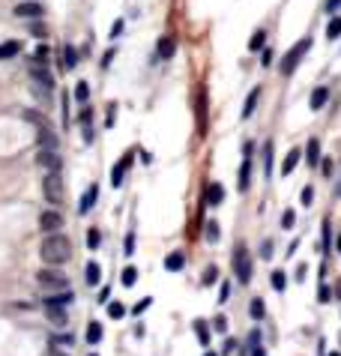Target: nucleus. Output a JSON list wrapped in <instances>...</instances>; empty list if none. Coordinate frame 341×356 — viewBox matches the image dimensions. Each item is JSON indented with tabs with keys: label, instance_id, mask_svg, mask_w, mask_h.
Returning a JSON list of instances; mask_svg holds the SVG:
<instances>
[{
	"label": "nucleus",
	"instance_id": "f257e3e1",
	"mask_svg": "<svg viewBox=\"0 0 341 356\" xmlns=\"http://www.w3.org/2000/svg\"><path fill=\"white\" fill-rule=\"evenodd\" d=\"M39 254H42V261L48 267H60V264H66L69 258H72V243L63 233H48L42 240V246H39Z\"/></svg>",
	"mask_w": 341,
	"mask_h": 356
},
{
	"label": "nucleus",
	"instance_id": "e2e57ef3",
	"mask_svg": "<svg viewBox=\"0 0 341 356\" xmlns=\"http://www.w3.org/2000/svg\"><path fill=\"white\" fill-rule=\"evenodd\" d=\"M48 356H69V353H63L60 347H51V353H48Z\"/></svg>",
	"mask_w": 341,
	"mask_h": 356
},
{
	"label": "nucleus",
	"instance_id": "6ab92c4d",
	"mask_svg": "<svg viewBox=\"0 0 341 356\" xmlns=\"http://www.w3.org/2000/svg\"><path fill=\"white\" fill-rule=\"evenodd\" d=\"M306 159H308V165H320V159H324V156H320V141H317V138H311V141H308Z\"/></svg>",
	"mask_w": 341,
	"mask_h": 356
},
{
	"label": "nucleus",
	"instance_id": "6e6d98bb",
	"mask_svg": "<svg viewBox=\"0 0 341 356\" xmlns=\"http://www.w3.org/2000/svg\"><path fill=\"white\" fill-rule=\"evenodd\" d=\"M24 117H27V120H30V123H42V117H39V114H36V111H27V114H24Z\"/></svg>",
	"mask_w": 341,
	"mask_h": 356
},
{
	"label": "nucleus",
	"instance_id": "473e14b6",
	"mask_svg": "<svg viewBox=\"0 0 341 356\" xmlns=\"http://www.w3.org/2000/svg\"><path fill=\"white\" fill-rule=\"evenodd\" d=\"M204 114H206V96L204 90H198V126H201V132H204Z\"/></svg>",
	"mask_w": 341,
	"mask_h": 356
},
{
	"label": "nucleus",
	"instance_id": "79ce46f5",
	"mask_svg": "<svg viewBox=\"0 0 341 356\" xmlns=\"http://www.w3.org/2000/svg\"><path fill=\"white\" fill-rule=\"evenodd\" d=\"M51 344H54V347H72L75 341H72V335H54Z\"/></svg>",
	"mask_w": 341,
	"mask_h": 356
},
{
	"label": "nucleus",
	"instance_id": "c9c22d12",
	"mask_svg": "<svg viewBox=\"0 0 341 356\" xmlns=\"http://www.w3.org/2000/svg\"><path fill=\"white\" fill-rule=\"evenodd\" d=\"M75 99H78V102H87V99H90V84H87V81H78V87H75Z\"/></svg>",
	"mask_w": 341,
	"mask_h": 356
},
{
	"label": "nucleus",
	"instance_id": "5fc2aeb1",
	"mask_svg": "<svg viewBox=\"0 0 341 356\" xmlns=\"http://www.w3.org/2000/svg\"><path fill=\"white\" fill-rule=\"evenodd\" d=\"M317 300H320V303H329V287H326V285H320V293H317Z\"/></svg>",
	"mask_w": 341,
	"mask_h": 356
},
{
	"label": "nucleus",
	"instance_id": "58836bf2",
	"mask_svg": "<svg viewBox=\"0 0 341 356\" xmlns=\"http://www.w3.org/2000/svg\"><path fill=\"white\" fill-rule=\"evenodd\" d=\"M206 240H210V243H219V240H222V231H219V225H216V222H210V225H206Z\"/></svg>",
	"mask_w": 341,
	"mask_h": 356
},
{
	"label": "nucleus",
	"instance_id": "ea45409f",
	"mask_svg": "<svg viewBox=\"0 0 341 356\" xmlns=\"http://www.w3.org/2000/svg\"><path fill=\"white\" fill-rule=\"evenodd\" d=\"M293 225H296V213H293V210H285V213H281V228L290 231Z\"/></svg>",
	"mask_w": 341,
	"mask_h": 356
},
{
	"label": "nucleus",
	"instance_id": "72a5a7b5",
	"mask_svg": "<svg viewBox=\"0 0 341 356\" xmlns=\"http://www.w3.org/2000/svg\"><path fill=\"white\" fill-rule=\"evenodd\" d=\"M263 171H267V177H270V171H273V141L263 144Z\"/></svg>",
	"mask_w": 341,
	"mask_h": 356
},
{
	"label": "nucleus",
	"instance_id": "a18cd8bd",
	"mask_svg": "<svg viewBox=\"0 0 341 356\" xmlns=\"http://www.w3.org/2000/svg\"><path fill=\"white\" fill-rule=\"evenodd\" d=\"M78 120H81L84 126H90V120H93V111H90V108H81V114H78Z\"/></svg>",
	"mask_w": 341,
	"mask_h": 356
},
{
	"label": "nucleus",
	"instance_id": "052dcab7",
	"mask_svg": "<svg viewBox=\"0 0 341 356\" xmlns=\"http://www.w3.org/2000/svg\"><path fill=\"white\" fill-rule=\"evenodd\" d=\"M93 135H96V132H93V129H90V126H84V141H87V144L93 141Z\"/></svg>",
	"mask_w": 341,
	"mask_h": 356
},
{
	"label": "nucleus",
	"instance_id": "ddd939ff",
	"mask_svg": "<svg viewBox=\"0 0 341 356\" xmlns=\"http://www.w3.org/2000/svg\"><path fill=\"white\" fill-rule=\"evenodd\" d=\"M72 300H75V293H72V287H69V290H60V293H48L42 305H60V308H63V305H72Z\"/></svg>",
	"mask_w": 341,
	"mask_h": 356
},
{
	"label": "nucleus",
	"instance_id": "6e6552de",
	"mask_svg": "<svg viewBox=\"0 0 341 356\" xmlns=\"http://www.w3.org/2000/svg\"><path fill=\"white\" fill-rule=\"evenodd\" d=\"M39 228L45 233H57L60 228H63V215L57 213V210H42V215H39Z\"/></svg>",
	"mask_w": 341,
	"mask_h": 356
},
{
	"label": "nucleus",
	"instance_id": "3c124183",
	"mask_svg": "<svg viewBox=\"0 0 341 356\" xmlns=\"http://www.w3.org/2000/svg\"><path fill=\"white\" fill-rule=\"evenodd\" d=\"M324 249H329V219H324Z\"/></svg>",
	"mask_w": 341,
	"mask_h": 356
},
{
	"label": "nucleus",
	"instance_id": "b1692460",
	"mask_svg": "<svg viewBox=\"0 0 341 356\" xmlns=\"http://www.w3.org/2000/svg\"><path fill=\"white\" fill-rule=\"evenodd\" d=\"M249 314H252V321H263V314H267V305L260 296H255L252 303H249Z\"/></svg>",
	"mask_w": 341,
	"mask_h": 356
},
{
	"label": "nucleus",
	"instance_id": "2eb2a0df",
	"mask_svg": "<svg viewBox=\"0 0 341 356\" xmlns=\"http://www.w3.org/2000/svg\"><path fill=\"white\" fill-rule=\"evenodd\" d=\"M222 201H224V186L222 183H210V189H206V204L219 207Z\"/></svg>",
	"mask_w": 341,
	"mask_h": 356
},
{
	"label": "nucleus",
	"instance_id": "a878e982",
	"mask_svg": "<svg viewBox=\"0 0 341 356\" xmlns=\"http://www.w3.org/2000/svg\"><path fill=\"white\" fill-rule=\"evenodd\" d=\"M87 341H90V344H99V341H102V323L99 321H93L87 326Z\"/></svg>",
	"mask_w": 341,
	"mask_h": 356
},
{
	"label": "nucleus",
	"instance_id": "9b49d317",
	"mask_svg": "<svg viewBox=\"0 0 341 356\" xmlns=\"http://www.w3.org/2000/svg\"><path fill=\"white\" fill-rule=\"evenodd\" d=\"M156 51H159L162 60H170V57L177 54V39H174V36H162L159 45H156Z\"/></svg>",
	"mask_w": 341,
	"mask_h": 356
},
{
	"label": "nucleus",
	"instance_id": "a19ab883",
	"mask_svg": "<svg viewBox=\"0 0 341 356\" xmlns=\"http://www.w3.org/2000/svg\"><path fill=\"white\" fill-rule=\"evenodd\" d=\"M216 279H219V269H216V267H206L204 269V279H201V285H213Z\"/></svg>",
	"mask_w": 341,
	"mask_h": 356
},
{
	"label": "nucleus",
	"instance_id": "0eeeda50",
	"mask_svg": "<svg viewBox=\"0 0 341 356\" xmlns=\"http://www.w3.org/2000/svg\"><path fill=\"white\" fill-rule=\"evenodd\" d=\"M36 165H39L45 174H54V171H60L63 159H60V153H57V150H39V156H36Z\"/></svg>",
	"mask_w": 341,
	"mask_h": 356
},
{
	"label": "nucleus",
	"instance_id": "bf43d9fd",
	"mask_svg": "<svg viewBox=\"0 0 341 356\" xmlns=\"http://www.w3.org/2000/svg\"><path fill=\"white\" fill-rule=\"evenodd\" d=\"M252 350V356H267V350H263V344H257V347H249Z\"/></svg>",
	"mask_w": 341,
	"mask_h": 356
},
{
	"label": "nucleus",
	"instance_id": "13d9d810",
	"mask_svg": "<svg viewBox=\"0 0 341 356\" xmlns=\"http://www.w3.org/2000/svg\"><path fill=\"white\" fill-rule=\"evenodd\" d=\"M263 258H267V261H270V258H273V243H270V240H267V243H263Z\"/></svg>",
	"mask_w": 341,
	"mask_h": 356
},
{
	"label": "nucleus",
	"instance_id": "603ef678",
	"mask_svg": "<svg viewBox=\"0 0 341 356\" xmlns=\"http://www.w3.org/2000/svg\"><path fill=\"white\" fill-rule=\"evenodd\" d=\"M123 33V21H114V27H111V39H117Z\"/></svg>",
	"mask_w": 341,
	"mask_h": 356
},
{
	"label": "nucleus",
	"instance_id": "338daca9",
	"mask_svg": "<svg viewBox=\"0 0 341 356\" xmlns=\"http://www.w3.org/2000/svg\"><path fill=\"white\" fill-rule=\"evenodd\" d=\"M338 251H341V236H338Z\"/></svg>",
	"mask_w": 341,
	"mask_h": 356
},
{
	"label": "nucleus",
	"instance_id": "c756f323",
	"mask_svg": "<svg viewBox=\"0 0 341 356\" xmlns=\"http://www.w3.org/2000/svg\"><path fill=\"white\" fill-rule=\"evenodd\" d=\"M326 36H329V39H338V36H341V15L329 18V24H326Z\"/></svg>",
	"mask_w": 341,
	"mask_h": 356
},
{
	"label": "nucleus",
	"instance_id": "de8ad7c7",
	"mask_svg": "<svg viewBox=\"0 0 341 356\" xmlns=\"http://www.w3.org/2000/svg\"><path fill=\"white\" fill-rule=\"evenodd\" d=\"M341 9V0H326V12L332 15V12H338Z\"/></svg>",
	"mask_w": 341,
	"mask_h": 356
},
{
	"label": "nucleus",
	"instance_id": "cd10ccee",
	"mask_svg": "<svg viewBox=\"0 0 341 356\" xmlns=\"http://www.w3.org/2000/svg\"><path fill=\"white\" fill-rule=\"evenodd\" d=\"M263 45H267V33H263V30H255L252 39H249V51H260Z\"/></svg>",
	"mask_w": 341,
	"mask_h": 356
},
{
	"label": "nucleus",
	"instance_id": "aec40b11",
	"mask_svg": "<svg viewBox=\"0 0 341 356\" xmlns=\"http://www.w3.org/2000/svg\"><path fill=\"white\" fill-rule=\"evenodd\" d=\"M96 197H99V186L93 183V186L87 189V195H84V201H81V207H78V213H90V207L96 204Z\"/></svg>",
	"mask_w": 341,
	"mask_h": 356
},
{
	"label": "nucleus",
	"instance_id": "2f4dec72",
	"mask_svg": "<svg viewBox=\"0 0 341 356\" xmlns=\"http://www.w3.org/2000/svg\"><path fill=\"white\" fill-rule=\"evenodd\" d=\"M120 282H123V287H132L138 282V269L135 267H126V269H123V275H120Z\"/></svg>",
	"mask_w": 341,
	"mask_h": 356
},
{
	"label": "nucleus",
	"instance_id": "09e8293b",
	"mask_svg": "<svg viewBox=\"0 0 341 356\" xmlns=\"http://www.w3.org/2000/svg\"><path fill=\"white\" fill-rule=\"evenodd\" d=\"M257 344H260V332L252 329V332H249V347H257Z\"/></svg>",
	"mask_w": 341,
	"mask_h": 356
},
{
	"label": "nucleus",
	"instance_id": "4be33fe9",
	"mask_svg": "<svg viewBox=\"0 0 341 356\" xmlns=\"http://www.w3.org/2000/svg\"><path fill=\"white\" fill-rule=\"evenodd\" d=\"M257 99H260V87H255L252 93H249V99H245V108H242V120H249V117L255 114V108H257Z\"/></svg>",
	"mask_w": 341,
	"mask_h": 356
},
{
	"label": "nucleus",
	"instance_id": "f03ea898",
	"mask_svg": "<svg viewBox=\"0 0 341 356\" xmlns=\"http://www.w3.org/2000/svg\"><path fill=\"white\" fill-rule=\"evenodd\" d=\"M42 197H45V204H51V210H57V207L63 204V197H66V186H63L60 171H54V174H45V177H42Z\"/></svg>",
	"mask_w": 341,
	"mask_h": 356
},
{
	"label": "nucleus",
	"instance_id": "4d7b16f0",
	"mask_svg": "<svg viewBox=\"0 0 341 356\" xmlns=\"http://www.w3.org/2000/svg\"><path fill=\"white\" fill-rule=\"evenodd\" d=\"M150 308V300H141V303L135 305V314H141V311H147Z\"/></svg>",
	"mask_w": 341,
	"mask_h": 356
},
{
	"label": "nucleus",
	"instance_id": "393cba45",
	"mask_svg": "<svg viewBox=\"0 0 341 356\" xmlns=\"http://www.w3.org/2000/svg\"><path fill=\"white\" fill-rule=\"evenodd\" d=\"M249 177H252V165L245 159L239 165V192H249Z\"/></svg>",
	"mask_w": 341,
	"mask_h": 356
},
{
	"label": "nucleus",
	"instance_id": "39448f33",
	"mask_svg": "<svg viewBox=\"0 0 341 356\" xmlns=\"http://www.w3.org/2000/svg\"><path fill=\"white\" fill-rule=\"evenodd\" d=\"M234 272H237V282L239 285H249L252 282V258H249V251L239 246L237 254H234Z\"/></svg>",
	"mask_w": 341,
	"mask_h": 356
},
{
	"label": "nucleus",
	"instance_id": "f3484780",
	"mask_svg": "<svg viewBox=\"0 0 341 356\" xmlns=\"http://www.w3.org/2000/svg\"><path fill=\"white\" fill-rule=\"evenodd\" d=\"M326 102H329V87H314V93H311V111H320Z\"/></svg>",
	"mask_w": 341,
	"mask_h": 356
},
{
	"label": "nucleus",
	"instance_id": "8fccbe9b",
	"mask_svg": "<svg viewBox=\"0 0 341 356\" xmlns=\"http://www.w3.org/2000/svg\"><path fill=\"white\" fill-rule=\"evenodd\" d=\"M228 296H231V285H222V290H219V303H228Z\"/></svg>",
	"mask_w": 341,
	"mask_h": 356
},
{
	"label": "nucleus",
	"instance_id": "69168bd1",
	"mask_svg": "<svg viewBox=\"0 0 341 356\" xmlns=\"http://www.w3.org/2000/svg\"><path fill=\"white\" fill-rule=\"evenodd\" d=\"M326 356H341V353H326Z\"/></svg>",
	"mask_w": 341,
	"mask_h": 356
},
{
	"label": "nucleus",
	"instance_id": "412c9836",
	"mask_svg": "<svg viewBox=\"0 0 341 356\" xmlns=\"http://www.w3.org/2000/svg\"><path fill=\"white\" fill-rule=\"evenodd\" d=\"M45 314L51 318L54 326H66V311H63L60 305H45Z\"/></svg>",
	"mask_w": 341,
	"mask_h": 356
},
{
	"label": "nucleus",
	"instance_id": "1a4fd4ad",
	"mask_svg": "<svg viewBox=\"0 0 341 356\" xmlns=\"http://www.w3.org/2000/svg\"><path fill=\"white\" fill-rule=\"evenodd\" d=\"M36 141H39V150H57V135L45 123H39L36 129Z\"/></svg>",
	"mask_w": 341,
	"mask_h": 356
},
{
	"label": "nucleus",
	"instance_id": "4c0bfd02",
	"mask_svg": "<svg viewBox=\"0 0 341 356\" xmlns=\"http://www.w3.org/2000/svg\"><path fill=\"white\" fill-rule=\"evenodd\" d=\"M108 314H111L114 321H120V318L126 314V305H123V303H108Z\"/></svg>",
	"mask_w": 341,
	"mask_h": 356
},
{
	"label": "nucleus",
	"instance_id": "c03bdc74",
	"mask_svg": "<svg viewBox=\"0 0 341 356\" xmlns=\"http://www.w3.org/2000/svg\"><path fill=\"white\" fill-rule=\"evenodd\" d=\"M213 329H216V332H228V321H224V318H216V321H213Z\"/></svg>",
	"mask_w": 341,
	"mask_h": 356
},
{
	"label": "nucleus",
	"instance_id": "49530a36",
	"mask_svg": "<svg viewBox=\"0 0 341 356\" xmlns=\"http://www.w3.org/2000/svg\"><path fill=\"white\" fill-rule=\"evenodd\" d=\"M126 254H135V233L126 236Z\"/></svg>",
	"mask_w": 341,
	"mask_h": 356
},
{
	"label": "nucleus",
	"instance_id": "680f3d73",
	"mask_svg": "<svg viewBox=\"0 0 341 356\" xmlns=\"http://www.w3.org/2000/svg\"><path fill=\"white\" fill-rule=\"evenodd\" d=\"M234 347H237V341H234V339H228V341H224V353H231Z\"/></svg>",
	"mask_w": 341,
	"mask_h": 356
},
{
	"label": "nucleus",
	"instance_id": "774afa93",
	"mask_svg": "<svg viewBox=\"0 0 341 356\" xmlns=\"http://www.w3.org/2000/svg\"><path fill=\"white\" fill-rule=\"evenodd\" d=\"M90 356H96V353H90Z\"/></svg>",
	"mask_w": 341,
	"mask_h": 356
},
{
	"label": "nucleus",
	"instance_id": "37998d69",
	"mask_svg": "<svg viewBox=\"0 0 341 356\" xmlns=\"http://www.w3.org/2000/svg\"><path fill=\"white\" fill-rule=\"evenodd\" d=\"M299 197H302V207H311V201H314V189H311V186H306Z\"/></svg>",
	"mask_w": 341,
	"mask_h": 356
},
{
	"label": "nucleus",
	"instance_id": "7c9ffc66",
	"mask_svg": "<svg viewBox=\"0 0 341 356\" xmlns=\"http://www.w3.org/2000/svg\"><path fill=\"white\" fill-rule=\"evenodd\" d=\"M195 335H198V341H201V344H210V329H206V323L204 321H195Z\"/></svg>",
	"mask_w": 341,
	"mask_h": 356
},
{
	"label": "nucleus",
	"instance_id": "0e129e2a",
	"mask_svg": "<svg viewBox=\"0 0 341 356\" xmlns=\"http://www.w3.org/2000/svg\"><path fill=\"white\" fill-rule=\"evenodd\" d=\"M204 356H216V353H210V350H206V353H204Z\"/></svg>",
	"mask_w": 341,
	"mask_h": 356
},
{
	"label": "nucleus",
	"instance_id": "7ed1b4c3",
	"mask_svg": "<svg viewBox=\"0 0 341 356\" xmlns=\"http://www.w3.org/2000/svg\"><path fill=\"white\" fill-rule=\"evenodd\" d=\"M36 285L42 287L45 293H60V290H69V279L54 267H42L36 272Z\"/></svg>",
	"mask_w": 341,
	"mask_h": 356
},
{
	"label": "nucleus",
	"instance_id": "864d4df0",
	"mask_svg": "<svg viewBox=\"0 0 341 356\" xmlns=\"http://www.w3.org/2000/svg\"><path fill=\"white\" fill-rule=\"evenodd\" d=\"M320 171L329 177V174H332V162H329V159H320Z\"/></svg>",
	"mask_w": 341,
	"mask_h": 356
},
{
	"label": "nucleus",
	"instance_id": "f8f14e48",
	"mask_svg": "<svg viewBox=\"0 0 341 356\" xmlns=\"http://www.w3.org/2000/svg\"><path fill=\"white\" fill-rule=\"evenodd\" d=\"M132 168V153L129 156H123L120 159V165H114V171H111V183L114 186H123V177H126V171Z\"/></svg>",
	"mask_w": 341,
	"mask_h": 356
},
{
	"label": "nucleus",
	"instance_id": "9d476101",
	"mask_svg": "<svg viewBox=\"0 0 341 356\" xmlns=\"http://www.w3.org/2000/svg\"><path fill=\"white\" fill-rule=\"evenodd\" d=\"M15 15L18 18H30V21H36V18L42 15V6L36 3V0H21L15 6Z\"/></svg>",
	"mask_w": 341,
	"mask_h": 356
},
{
	"label": "nucleus",
	"instance_id": "dca6fc26",
	"mask_svg": "<svg viewBox=\"0 0 341 356\" xmlns=\"http://www.w3.org/2000/svg\"><path fill=\"white\" fill-rule=\"evenodd\" d=\"M183 264H186V254H183V251H170L168 258H165V269H168V272H180Z\"/></svg>",
	"mask_w": 341,
	"mask_h": 356
},
{
	"label": "nucleus",
	"instance_id": "20e7f679",
	"mask_svg": "<svg viewBox=\"0 0 341 356\" xmlns=\"http://www.w3.org/2000/svg\"><path fill=\"white\" fill-rule=\"evenodd\" d=\"M308 51H311V36H302V39L285 54V60H281V75H293L296 66H299V60H302Z\"/></svg>",
	"mask_w": 341,
	"mask_h": 356
},
{
	"label": "nucleus",
	"instance_id": "a211bd4d",
	"mask_svg": "<svg viewBox=\"0 0 341 356\" xmlns=\"http://www.w3.org/2000/svg\"><path fill=\"white\" fill-rule=\"evenodd\" d=\"M21 54V42H0V60H12V57H18Z\"/></svg>",
	"mask_w": 341,
	"mask_h": 356
},
{
	"label": "nucleus",
	"instance_id": "bb28decb",
	"mask_svg": "<svg viewBox=\"0 0 341 356\" xmlns=\"http://www.w3.org/2000/svg\"><path fill=\"white\" fill-rule=\"evenodd\" d=\"M48 57H51V48L42 42V45H36V51H33V63H39V66H45L48 63Z\"/></svg>",
	"mask_w": 341,
	"mask_h": 356
},
{
	"label": "nucleus",
	"instance_id": "c85d7f7f",
	"mask_svg": "<svg viewBox=\"0 0 341 356\" xmlns=\"http://www.w3.org/2000/svg\"><path fill=\"white\" fill-rule=\"evenodd\" d=\"M63 66H66V69H75V66H78V51H75L72 45L63 48Z\"/></svg>",
	"mask_w": 341,
	"mask_h": 356
},
{
	"label": "nucleus",
	"instance_id": "f704fd0d",
	"mask_svg": "<svg viewBox=\"0 0 341 356\" xmlns=\"http://www.w3.org/2000/svg\"><path fill=\"white\" fill-rule=\"evenodd\" d=\"M273 287L278 290V293H281V290L288 287V275H285L281 269H275V272H273Z\"/></svg>",
	"mask_w": 341,
	"mask_h": 356
},
{
	"label": "nucleus",
	"instance_id": "5701e85b",
	"mask_svg": "<svg viewBox=\"0 0 341 356\" xmlns=\"http://www.w3.org/2000/svg\"><path fill=\"white\" fill-rule=\"evenodd\" d=\"M299 159H302V153H299V150H290L288 156H285V162H281V174H290V171L299 165Z\"/></svg>",
	"mask_w": 341,
	"mask_h": 356
},
{
	"label": "nucleus",
	"instance_id": "4468645a",
	"mask_svg": "<svg viewBox=\"0 0 341 356\" xmlns=\"http://www.w3.org/2000/svg\"><path fill=\"white\" fill-rule=\"evenodd\" d=\"M84 275H87V285H90V287L102 285V267H99V264H93V261H90L87 269H84Z\"/></svg>",
	"mask_w": 341,
	"mask_h": 356
},
{
	"label": "nucleus",
	"instance_id": "423d86ee",
	"mask_svg": "<svg viewBox=\"0 0 341 356\" xmlns=\"http://www.w3.org/2000/svg\"><path fill=\"white\" fill-rule=\"evenodd\" d=\"M30 78H33L36 90H39V93H45V96H48V93L54 90V75L45 69V66H39V63H30Z\"/></svg>",
	"mask_w": 341,
	"mask_h": 356
},
{
	"label": "nucleus",
	"instance_id": "e433bc0d",
	"mask_svg": "<svg viewBox=\"0 0 341 356\" xmlns=\"http://www.w3.org/2000/svg\"><path fill=\"white\" fill-rule=\"evenodd\" d=\"M99 243H102V233L96 231V228H90V231H87V246H90V249H99Z\"/></svg>",
	"mask_w": 341,
	"mask_h": 356
}]
</instances>
